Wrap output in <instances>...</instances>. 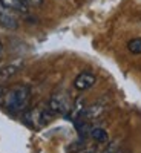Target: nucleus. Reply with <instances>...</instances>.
<instances>
[{"instance_id": "f257e3e1", "label": "nucleus", "mask_w": 141, "mask_h": 153, "mask_svg": "<svg viewBox=\"0 0 141 153\" xmlns=\"http://www.w3.org/2000/svg\"><path fill=\"white\" fill-rule=\"evenodd\" d=\"M31 101V89L26 84H16L6 89L3 104L11 113H22L28 109Z\"/></svg>"}, {"instance_id": "f03ea898", "label": "nucleus", "mask_w": 141, "mask_h": 153, "mask_svg": "<svg viewBox=\"0 0 141 153\" xmlns=\"http://www.w3.org/2000/svg\"><path fill=\"white\" fill-rule=\"evenodd\" d=\"M72 103H71V97L68 92L65 91H60V92H55L52 94V97L49 98L48 101V110L52 113V117H55V115H68L69 109H71Z\"/></svg>"}, {"instance_id": "7ed1b4c3", "label": "nucleus", "mask_w": 141, "mask_h": 153, "mask_svg": "<svg viewBox=\"0 0 141 153\" xmlns=\"http://www.w3.org/2000/svg\"><path fill=\"white\" fill-rule=\"evenodd\" d=\"M109 109V101L106 98H101V100H97L95 103H92L91 106H86L84 112H83V120L87 121L89 124L91 123H95L98 120L103 118V115L107 112Z\"/></svg>"}, {"instance_id": "20e7f679", "label": "nucleus", "mask_w": 141, "mask_h": 153, "mask_svg": "<svg viewBox=\"0 0 141 153\" xmlns=\"http://www.w3.org/2000/svg\"><path fill=\"white\" fill-rule=\"evenodd\" d=\"M97 83V76L89 72V71H84V72H80L78 75L75 76L74 80V87L77 91H87V89L94 87Z\"/></svg>"}, {"instance_id": "39448f33", "label": "nucleus", "mask_w": 141, "mask_h": 153, "mask_svg": "<svg viewBox=\"0 0 141 153\" xmlns=\"http://www.w3.org/2000/svg\"><path fill=\"white\" fill-rule=\"evenodd\" d=\"M0 26L5 29H17L19 20L14 16V12L9 11L2 2H0Z\"/></svg>"}, {"instance_id": "423d86ee", "label": "nucleus", "mask_w": 141, "mask_h": 153, "mask_svg": "<svg viewBox=\"0 0 141 153\" xmlns=\"http://www.w3.org/2000/svg\"><path fill=\"white\" fill-rule=\"evenodd\" d=\"M25 66L23 60H16L12 63H8L3 68H0V83H5L8 80H11L14 75H17Z\"/></svg>"}, {"instance_id": "0eeeda50", "label": "nucleus", "mask_w": 141, "mask_h": 153, "mask_svg": "<svg viewBox=\"0 0 141 153\" xmlns=\"http://www.w3.org/2000/svg\"><path fill=\"white\" fill-rule=\"evenodd\" d=\"M86 109V101L83 98H78V100H75L74 101V104L71 106L68 115H66V118H69L71 121H77V120H80L83 117V112Z\"/></svg>"}, {"instance_id": "6e6552de", "label": "nucleus", "mask_w": 141, "mask_h": 153, "mask_svg": "<svg viewBox=\"0 0 141 153\" xmlns=\"http://www.w3.org/2000/svg\"><path fill=\"white\" fill-rule=\"evenodd\" d=\"M9 11L12 12H19V14H26L28 8H29V2L28 0H0Z\"/></svg>"}, {"instance_id": "1a4fd4ad", "label": "nucleus", "mask_w": 141, "mask_h": 153, "mask_svg": "<svg viewBox=\"0 0 141 153\" xmlns=\"http://www.w3.org/2000/svg\"><path fill=\"white\" fill-rule=\"evenodd\" d=\"M89 136L98 144H106L109 141V135L103 127H92V129L89 130Z\"/></svg>"}, {"instance_id": "9d476101", "label": "nucleus", "mask_w": 141, "mask_h": 153, "mask_svg": "<svg viewBox=\"0 0 141 153\" xmlns=\"http://www.w3.org/2000/svg\"><path fill=\"white\" fill-rule=\"evenodd\" d=\"M101 153H123V147L118 141H112V143H106V147L103 149Z\"/></svg>"}, {"instance_id": "9b49d317", "label": "nucleus", "mask_w": 141, "mask_h": 153, "mask_svg": "<svg viewBox=\"0 0 141 153\" xmlns=\"http://www.w3.org/2000/svg\"><path fill=\"white\" fill-rule=\"evenodd\" d=\"M127 49H129L132 54H141V38H132V40L127 43Z\"/></svg>"}, {"instance_id": "f8f14e48", "label": "nucleus", "mask_w": 141, "mask_h": 153, "mask_svg": "<svg viewBox=\"0 0 141 153\" xmlns=\"http://www.w3.org/2000/svg\"><path fill=\"white\" fill-rule=\"evenodd\" d=\"M75 153H98V150L94 146H83V147H80L78 150H77Z\"/></svg>"}, {"instance_id": "ddd939ff", "label": "nucleus", "mask_w": 141, "mask_h": 153, "mask_svg": "<svg viewBox=\"0 0 141 153\" xmlns=\"http://www.w3.org/2000/svg\"><path fill=\"white\" fill-rule=\"evenodd\" d=\"M29 5H34V6H40L43 3V0H28Z\"/></svg>"}, {"instance_id": "4468645a", "label": "nucleus", "mask_w": 141, "mask_h": 153, "mask_svg": "<svg viewBox=\"0 0 141 153\" xmlns=\"http://www.w3.org/2000/svg\"><path fill=\"white\" fill-rule=\"evenodd\" d=\"M2 55H3V43L0 40V58H2Z\"/></svg>"}]
</instances>
